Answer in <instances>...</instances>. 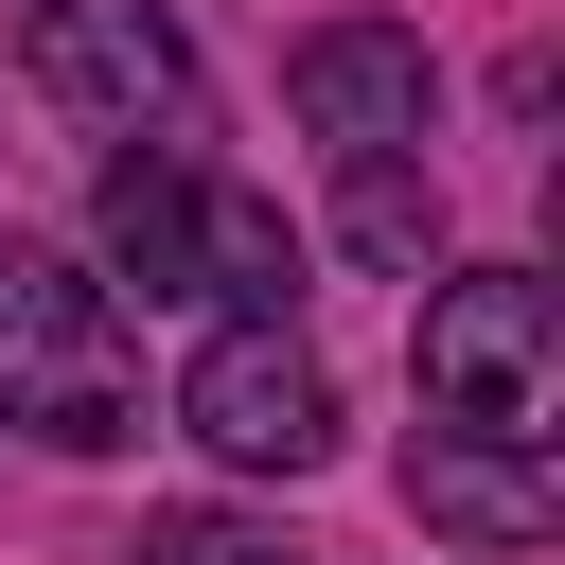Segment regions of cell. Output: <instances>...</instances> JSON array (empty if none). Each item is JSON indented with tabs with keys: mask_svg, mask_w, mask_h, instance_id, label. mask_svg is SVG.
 Listing matches in <instances>:
<instances>
[{
	"mask_svg": "<svg viewBox=\"0 0 565 565\" xmlns=\"http://www.w3.org/2000/svg\"><path fill=\"white\" fill-rule=\"evenodd\" d=\"M177 424H194L230 477H318V459H335V388H318V353H300L282 318H230V335L177 371Z\"/></svg>",
	"mask_w": 565,
	"mask_h": 565,
	"instance_id": "5",
	"label": "cell"
},
{
	"mask_svg": "<svg viewBox=\"0 0 565 565\" xmlns=\"http://www.w3.org/2000/svg\"><path fill=\"white\" fill-rule=\"evenodd\" d=\"M335 230H353L371 265H441V194H424L406 159H371V177H335Z\"/></svg>",
	"mask_w": 565,
	"mask_h": 565,
	"instance_id": "8",
	"label": "cell"
},
{
	"mask_svg": "<svg viewBox=\"0 0 565 565\" xmlns=\"http://www.w3.org/2000/svg\"><path fill=\"white\" fill-rule=\"evenodd\" d=\"M0 424L53 441V459H124L141 441V353H124V300L53 247L0 230Z\"/></svg>",
	"mask_w": 565,
	"mask_h": 565,
	"instance_id": "1",
	"label": "cell"
},
{
	"mask_svg": "<svg viewBox=\"0 0 565 565\" xmlns=\"http://www.w3.org/2000/svg\"><path fill=\"white\" fill-rule=\"evenodd\" d=\"M547 371H565V300H547V265H459V282L424 300V424L547 441Z\"/></svg>",
	"mask_w": 565,
	"mask_h": 565,
	"instance_id": "4",
	"label": "cell"
},
{
	"mask_svg": "<svg viewBox=\"0 0 565 565\" xmlns=\"http://www.w3.org/2000/svg\"><path fill=\"white\" fill-rule=\"evenodd\" d=\"M282 88H300V124L335 141V177H371V159H424V106H441L424 35H388V18H335V35H300V53H282Z\"/></svg>",
	"mask_w": 565,
	"mask_h": 565,
	"instance_id": "6",
	"label": "cell"
},
{
	"mask_svg": "<svg viewBox=\"0 0 565 565\" xmlns=\"http://www.w3.org/2000/svg\"><path fill=\"white\" fill-rule=\"evenodd\" d=\"M88 230H106V282H141V300H282V282H300L282 212L230 194L212 159H106Z\"/></svg>",
	"mask_w": 565,
	"mask_h": 565,
	"instance_id": "2",
	"label": "cell"
},
{
	"mask_svg": "<svg viewBox=\"0 0 565 565\" xmlns=\"http://www.w3.org/2000/svg\"><path fill=\"white\" fill-rule=\"evenodd\" d=\"M18 53H35V88H53L106 159H194V141H212V88H194V53H177L159 0H35Z\"/></svg>",
	"mask_w": 565,
	"mask_h": 565,
	"instance_id": "3",
	"label": "cell"
},
{
	"mask_svg": "<svg viewBox=\"0 0 565 565\" xmlns=\"http://www.w3.org/2000/svg\"><path fill=\"white\" fill-rule=\"evenodd\" d=\"M124 565H282V547H265V530H230V512H159Z\"/></svg>",
	"mask_w": 565,
	"mask_h": 565,
	"instance_id": "9",
	"label": "cell"
},
{
	"mask_svg": "<svg viewBox=\"0 0 565 565\" xmlns=\"http://www.w3.org/2000/svg\"><path fill=\"white\" fill-rule=\"evenodd\" d=\"M406 512H424V530H459V547H547V530H565V477H547V441L424 424V441H406Z\"/></svg>",
	"mask_w": 565,
	"mask_h": 565,
	"instance_id": "7",
	"label": "cell"
}]
</instances>
